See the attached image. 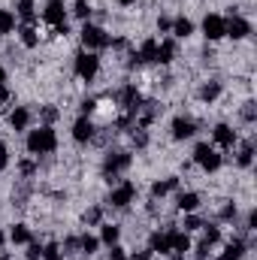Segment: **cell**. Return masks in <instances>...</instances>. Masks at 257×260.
Returning <instances> with one entry per match:
<instances>
[{
    "mask_svg": "<svg viewBox=\"0 0 257 260\" xmlns=\"http://www.w3.org/2000/svg\"><path fill=\"white\" fill-rule=\"evenodd\" d=\"M194 160H197L203 170H218V167H221V154H218V148L209 145V142H200V145L194 148Z\"/></svg>",
    "mask_w": 257,
    "mask_h": 260,
    "instance_id": "3",
    "label": "cell"
},
{
    "mask_svg": "<svg viewBox=\"0 0 257 260\" xmlns=\"http://www.w3.org/2000/svg\"><path fill=\"white\" fill-rule=\"evenodd\" d=\"M218 94H221V85H218V82H209V85H203V91H200V100L212 103V100H215Z\"/></svg>",
    "mask_w": 257,
    "mask_h": 260,
    "instance_id": "25",
    "label": "cell"
},
{
    "mask_svg": "<svg viewBox=\"0 0 257 260\" xmlns=\"http://www.w3.org/2000/svg\"><path fill=\"white\" fill-rule=\"evenodd\" d=\"M73 12H76L79 18H88V15H91V9H88V3H85V0H76V9H73Z\"/></svg>",
    "mask_w": 257,
    "mask_h": 260,
    "instance_id": "29",
    "label": "cell"
},
{
    "mask_svg": "<svg viewBox=\"0 0 257 260\" xmlns=\"http://www.w3.org/2000/svg\"><path fill=\"white\" fill-rule=\"evenodd\" d=\"M173 34H176L179 40H188L194 34V21L191 18H176V21H173Z\"/></svg>",
    "mask_w": 257,
    "mask_h": 260,
    "instance_id": "16",
    "label": "cell"
},
{
    "mask_svg": "<svg viewBox=\"0 0 257 260\" xmlns=\"http://www.w3.org/2000/svg\"><path fill=\"white\" fill-rule=\"evenodd\" d=\"M221 239V230L218 227H206V233H203V245H215Z\"/></svg>",
    "mask_w": 257,
    "mask_h": 260,
    "instance_id": "27",
    "label": "cell"
},
{
    "mask_svg": "<svg viewBox=\"0 0 257 260\" xmlns=\"http://www.w3.org/2000/svg\"><path fill=\"white\" fill-rule=\"evenodd\" d=\"M157 30H173V18H157Z\"/></svg>",
    "mask_w": 257,
    "mask_h": 260,
    "instance_id": "33",
    "label": "cell"
},
{
    "mask_svg": "<svg viewBox=\"0 0 257 260\" xmlns=\"http://www.w3.org/2000/svg\"><path fill=\"white\" fill-rule=\"evenodd\" d=\"M242 254H245V242H242V239H233V242L224 248L221 260H242Z\"/></svg>",
    "mask_w": 257,
    "mask_h": 260,
    "instance_id": "15",
    "label": "cell"
},
{
    "mask_svg": "<svg viewBox=\"0 0 257 260\" xmlns=\"http://www.w3.org/2000/svg\"><path fill=\"white\" fill-rule=\"evenodd\" d=\"M18 37H21V43H24L27 49H34V46L40 43V34H37V27H34V24H24V27L18 30Z\"/></svg>",
    "mask_w": 257,
    "mask_h": 260,
    "instance_id": "18",
    "label": "cell"
},
{
    "mask_svg": "<svg viewBox=\"0 0 257 260\" xmlns=\"http://www.w3.org/2000/svg\"><path fill=\"white\" fill-rule=\"evenodd\" d=\"M133 197H136V185L133 182H121L118 188H112V194H109V203L115 206V209H124L133 203Z\"/></svg>",
    "mask_w": 257,
    "mask_h": 260,
    "instance_id": "5",
    "label": "cell"
},
{
    "mask_svg": "<svg viewBox=\"0 0 257 260\" xmlns=\"http://www.w3.org/2000/svg\"><path fill=\"white\" fill-rule=\"evenodd\" d=\"M200 206V197L194 194V191H188V194H179V209L182 212H194Z\"/></svg>",
    "mask_w": 257,
    "mask_h": 260,
    "instance_id": "23",
    "label": "cell"
},
{
    "mask_svg": "<svg viewBox=\"0 0 257 260\" xmlns=\"http://www.w3.org/2000/svg\"><path fill=\"white\" fill-rule=\"evenodd\" d=\"M91 136H94V121H91L88 115H82V118L73 124V139H76V142H88Z\"/></svg>",
    "mask_w": 257,
    "mask_h": 260,
    "instance_id": "11",
    "label": "cell"
},
{
    "mask_svg": "<svg viewBox=\"0 0 257 260\" xmlns=\"http://www.w3.org/2000/svg\"><path fill=\"white\" fill-rule=\"evenodd\" d=\"M173 188H179V179H176V176L167 179V182H154V185H151V197H167Z\"/></svg>",
    "mask_w": 257,
    "mask_h": 260,
    "instance_id": "17",
    "label": "cell"
},
{
    "mask_svg": "<svg viewBox=\"0 0 257 260\" xmlns=\"http://www.w3.org/2000/svg\"><path fill=\"white\" fill-rule=\"evenodd\" d=\"M6 164H9V148H6V145L0 142V170H3Z\"/></svg>",
    "mask_w": 257,
    "mask_h": 260,
    "instance_id": "34",
    "label": "cell"
},
{
    "mask_svg": "<svg viewBox=\"0 0 257 260\" xmlns=\"http://www.w3.org/2000/svg\"><path fill=\"white\" fill-rule=\"evenodd\" d=\"M49 3H61V0H49Z\"/></svg>",
    "mask_w": 257,
    "mask_h": 260,
    "instance_id": "42",
    "label": "cell"
},
{
    "mask_svg": "<svg viewBox=\"0 0 257 260\" xmlns=\"http://www.w3.org/2000/svg\"><path fill=\"white\" fill-rule=\"evenodd\" d=\"M167 236H170V251H176V254H188V251H191V239H188V233L167 230Z\"/></svg>",
    "mask_w": 257,
    "mask_h": 260,
    "instance_id": "10",
    "label": "cell"
},
{
    "mask_svg": "<svg viewBox=\"0 0 257 260\" xmlns=\"http://www.w3.org/2000/svg\"><path fill=\"white\" fill-rule=\"evenodd\" d=\"M12 27H15V15L9 9H0V37L12 34Z\"/></svg>",
    "mask_w": 257,
    "mask_h": 260,
    "instance_id": "22",
    "label": "cell"
},
{
    "mask_svg": "<svg viewBox=\"0 0 257 260\" xmlns=\"http://www.w3.org/2000/svg\"><path fill=\"white\" fill-rule=\"evenodd\" d=\"M251 154H254V151H251V145H245V148L239 151V164H242V167H248V164H251Z\"/></svg>",
    "mask_w": 257,
    "mask_h": 260,
    "instance_id": "31",
    "label": "cell"
},
{
    "mask_svg": "<svg viewBox=\"0 0 257 260\" xmlns=\"http://www.w3.org/2000/svg\"><path fill=\"white\" fill-rule=\"evenodd\" d=\"M6 100H9V91H6V88H0V106H3Z\"/></svg>",
    "mask_w": 257,
    "mask_h": 260,
    "instance_id": "38",
    "label": "cell"
},
{
    "mask_svg": "<svg viewBox=\"0 0 257 260\" xmlns=\"http://www.w3.org/2000/svg\"><path fill=\"white\" fill-rule=\"evenodd\" d=\"M97 70H100V58H97L94 52H79V55H76V76H79L82 82H94Z\"/></svg>",
    "mask_w": 257,
    "mask_h": 260,
    "instance_id": "2",
    "label": "cell"
},
{
    "mask_svg": "<svg viewBox=\"0 0 257 260\" xmlns=\"http://www.w3.org/2000/svg\"><path fill=\"white\" fill-rule=\"evenodd\" d=\"M151 251L170 254V236H167V233H154V236H151Z\"/></svg>",
    "mask_w": 257,
    "mask_h": 260,
    "instance_id": "21",
    "label": "cell"
},
{
    "mask_svg": "<svg viewBox=\"0 0 257 260\" xmlns=\"http://www.w3.org/2000/svg\"><path fill=\"white\" fill-rule=\"evenodd\" d=\"M15 12L24 21H34V0H15Z\"/></svg>",
    "mask_w": 257,
    "mask_h": 260,
    "instance_id": "24",
    "label": "cell"
},
{
    "mask_svg": "<svg viewBox=\"0 0 257 260\" xmlns=\"http://www.w3.org/2000/svg\"><path fill=\"white\" fill-rule=\"evenodd\" d=\"M203 30H206V40H221L224 37V18L221 15H206Z\"/></svg>",
    "mask_w": 257,
    "mask_h": 260,
    "instance_id": "9",
    "label": "cell"
},
{
    "mask_svg": "<svg viewBox=\"0 0 257 260\" xmlns=\"http://www.w3.org/2000/svg\"><path fill=\"white\" fill-rule=\"evenodd\" d=\"M3 82H6V70H3V64H0V88H3Z\"/></svg>",
    "mask_w": 257,
    "mask_h": 260,
    "instance_id": "39",
    "label": "cell"
},
{
    "mask_svg": "<svg viewBox=\"0 0 257 260\" xmlns=\"http://www.w3.org/2000/svg\"><path fill=\"white\" fill-rule=\"evenodd\" d=\"M85 221H88V224H97V221H100V209H91V212L85 215Z\"/></svg>",
    "mask_w": 257,
    "mask_h": 260,
    "instance_id": "35",
    "label": "cell"
},
{
    "mask_svg": "<svg viewBox=\"0 0 257 260\" xmlns=\"http://www.w3.org/2000/svg\"><path fill=\"white\" fill-rule=\"evenodd\" d=\"M43 257V248H40V245H30V248H27V260H40Z\"/></svg>",
    "mask_w": 257,
    "mask_h": 260,
    "instance_id": "32",
    "label": "cell"
},
{
    "mask_svg": "<svg viewBox=\"0 0 257 260\" xmlns=\"http://www.w3.org/2000/svg\"><path fill=\"white\" fill-rule=\"evenodd\" d=\"M212 139H215L218 148H233L236 145V130L227 127V124H218V127L212 130Z\"/></svg>",
    "mask_w": 257,
    "mask_h": 260,
    "instance_id": "8",
    "label": "cell"
},
{
    "mask_svg": "<svg viewBox=\"0 0 257 260\" xmlns=\"http://www.w3.org/2000/svg\"><path fill=\"white\" fill-rule=\"evenodd\" d=\"M200 227H203V224H200V218L188 212V218H185V230H200Z\"/></svg>",
    "mask_w": 257,
    "mask_h": 260,
    "instance_id": "30",
    "label": "cell"
},
{
    "mask_svg": "<svg viewBox=\"0 0 257 260\" xmlns=\"http://www.w3.org/2000/svg\"><path fill=\"white\" fill-rule=\"evenodd\" d=\"M130 260H151V254H148V251H136Z\"/></svg>",
    "mask_w": 257,
    "mask_h": 260,
    "instance_id": "37",
    "label": "cell"
},
{
    "mask_svg": "<svg viewBox=\"0 0 257 260\" xmlns=\"http://www.w3.org/2000/svg\"><path fill=\"white\" fill-rule=\"evenodd\" d=\"M194 133H197V124L191 118H176L173 121V139H191Z\"/></svg>",
    "mask_w": 257,
    "mask_h": 260,
    "instance_id": "12",
    "label": "cell"
},
{
    "mask_svg": "<svg viewBox=\"0 0 257 260\" xmlns=\"http://www.w3.org/2000/svg\"><path fill=\"white\" fill-rule=\"evenodd\" d=\"M55 145H58V136H55V130L52 127L30 130V136H27V148H30V154H52Z\"/></svg>",
    "mask_w": 257,
    "mask_h": 260,
    "instance_id": "1",
    "label": "cell"
},
{
    "mask_svg": "<svg viewBox=\"0 0 257 260\" xmlns=\"http://www.w3.org/2000/svg\"><path fill=\"white\" fill-rule=\"evenodd\" d=\"M248 34H251V24H248L245 18H239V15H230V18H224V37L245 40Z\"/></svg>",
    "mask_w": 257,
    "mask_h": 260,
    "instance_id": "6",
    "label": "cell"
},
{
    "mask_svg": "<svg viewBox=\"0 0 257 260\" xmlns=\"http://www.w3.org/2000/svg\"><path fill=\"white\" fill-rule=\"evenodd\" d=\"M82 43H85L88 49H106V46L112 43V37H109L103 27H97V24H85V27H82Z\"/></svg>",
    "mask_w": 257,
    "mask_h": 260,
    "instance_id": "4",
    "label": "cell"
},
{
    "mask_svg": "<svg viewBox=\"0 0 257 260\" xmlns=\"http://www.w3.org/2000/svg\"><path fill=\"white\" fill-rule=\"evenodd\" d=\"M79 248H82L85 254H94V251L100 248V239H97V236H88V233H85V236L79 239Z\"/></svg>",
    "mask_w": 257,
    "mask_h": 260,
    "instance_id": "26",
    "label": "cell"
},
{
    "mask_svg": "<svg viewBox=\"0 0 257 260\" xmlns=\"http://www.w3.org/2000/svg\"><path fill=\"white\" fill-rule=\"evenodd\" d=\"M3 245H6V236L0 233V254H3Z\"/></svg>",
    "mask_w": 257,
    "mask_h": 260,
    "instance_id": "40",
    "label": "cell"
},
{
    "mask_svg": "<svg viewBox=\"0 0 257 260\" xmlns=\"http://www.w3.org/2000/svg\"><path fill=\"white\" fill-rule=\"evenodd\" d=\"M118 3H121V6H133V3H136V0H118Z\"/></svg>",
    "mask_w": 257,
    "mask_h": 260,
    "instance_id": "41",
    "label": "cell"
},
{
    "mask_svg": "<svg viewBox=\"0 0 257 260\" xmlns=\"http://www.w3.org/2000/svg\"><path fill=\"white\" fill-rule=\"evenodd\" d=\"M112 260H124V248L115 245V248H112Z\"/></svg>",
    "mask_w": 257,
    "mask_h": 260,
    "instance_id": "36",
    "label": "cell"
},
{
    "mask_svg": "<svg viewBox=\"0 0 257 260\" xmlns=\"http://www.w3.org/2000/svg\"><path fill=\"white\" fill-rule=\"evenodd\" d=\"M40 260H61V251H58L55 245H46V248H43V257H40Z\"/></svg>",
    "mask_w": 257,
    "mask_h": 260,
    "instance_id": "28",
    "label": "cell"
},
{
    "mask_svg": "<svg viewBox=\"0 0 257 260\" xmlns=\"http://www.w3.org/2000/svg\"><path fill=\"white\" fill-rule=\"evenodd\" d=\"M118 236H121V230H118L115 224H103V233H100V242H106V245H115V242H118Z\"/></svg>",
    "mask_w": 257,
    "mask_h": 260,
    "instance_id": "19",
    "label": "cell"
},
{
    "mask_svg": "<svg viewBox=\"0 0 257 260\" xmlns=\"http://www.w3.org/2000/svg\"><path fill=\"white\" fill-rule=\"evenodd\" d=\"M9 239H12L15 245H27V242H30V230H27L24 224H18V227H12V233H9Z\"/></svg>",
    "mask_w": 257,
    "mask_h": 260,
    "instance_id": "20",
    "label": "cell"
},
{
    "mask_svg": "<svg viewBox=\"0 0 257 260\" xmlns=\"http://www.w3.org/2000/svg\"><path fill=\"white\" fill-rule=\"evenodd\" d=\"M127 167H130V154H127V151H115V154H109V157H106V167H103V173L115 179V176H118L121 170H127Z\"/></svg>",
    "mask_w": 257,
    "mask_h": 260,
    "instance_id": "7",
    "label": "cell"
},
{
    "mask_svg": "<svg viewBox=\"0 0 257 260\" xmlns=\"http://www.w3.org/2000/svg\"><path fill=\"white\" fill-rule=\"evenodd\" d=\"M9 124H12V130H27V124H30V112H27L24 106H15L12 115H9Z\"/></svg>",
    "mask_w": 257,
    "mask_h": 260,
    "instance_id": "14",
    "label": "cell"
},
{
    "mask_svg": "<svg viewBox=\"0 0 257 260\" xmlns=\"http://www.w3.org/2000/svg\"><path fill=\"white\" fill-rule=\"evenodd\" d=\"M173 58H176V43H173V40H164V43H157L154 61H157V64H170Z\"/></svg>",
    "mask_w": 257,
    "mask_h": 260,
    "instance_id": "13",
    "label": "cell"
}]
</instances>
